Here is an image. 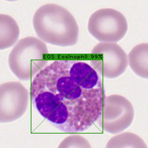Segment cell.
Masks as SVG:
<instances>
[{
	"label": "cell",
	"instance_id": "cell-1",
	"mask_svg": "<svg viewBox=\"0 0 148 148\" xmlns=\"http://www.w3.org/2000/svg\"><path fill=\"white\" fill-rule=\"evenodd\" d=\"M33 25L38 38L44 43L69 47L78 41L79 28L76 19L60 5L47 3L41 6L34 14Z\"/></svg>",
	"mask_w": 148,
	"mask_h": 148
},
{
	"label": "cell",
	"instance_id": "cell-2",
	"mask_svg": "<svg viewBox=\"0 0 148 148\" xmlns=\"http://www.w3.org/2000/svg\"><path fill=\"white\" fill-rule=\"evenodd\" d=\"M36 76L73 102L92 124L99 118L105 100L82 88L69 73L64 60L55 61L40 71Z\"/></svg>",
	"mask_w": 148,
	"mask_h": 148
},
{
	"label": "cell",
	"instance_id": "cell-3",
	"mask_svg": "<svg viewBox=\"0 0 148 148\" xmlns=\"http://www.w3.org/2000/svg\"><path fill=\"white\" fill-rule=\"evenodd\" d=\"M49 53L45 43L36 37L20 40L9 54V67L20 80H28L46 67Z\"/></svg>",
	"mask_w": 148,
	"mask_h": 148
},
{
	"label": "cell",
	"instance_id": "cell-4",
	"mask_svg": "<svg viewBox=\"0 0 148 148\" xmlns=\"http://www.w3.org/2000/svg\"><path fill=\"white\" fill-rule=\"evenodd\" d=\"M88 29L100 42L116 43L125 36L127 31L128 23L120 12L106 8L96 10L91 15Z\"/></svg>",
	"mask_w": 148,
	"mask_h": 148
},
{
	"label": "cell",
	"instance_id": "cell-5",
	"mask_svg": "<svg viewBox=\"0 0 148 148\" xmlns=\"http://www.w3.org/2000/svg\"><path fill=\"white\" fill-rule=\"evenodd\" d=\"M92 66L101 76L108 78L118 77L128 65L127 55L117 43L100 42L92 49Z\"/></svg>",
	"mask_w": 148,
	"mask_h": 148
},
{
	"label": "cell",
	"instance_id": "cell-6",
	"mask_svg": "<svg viewBox=\"0 0 148 148\" xmlns=\"http://www.w3.org/2000/svg\"><path fill=\"white\" fill-rule=\"evenodd\" d=\"M127 99L125 100L123 104ZM127 101L125 104H117V107L111 106L106 101L101 114L99 118V121L103 129L107 132L116 134L123 131L128 128L131 124L134 116V110L130 103Z\"/></svg>",
	"mask_w": 148,
	"mask_h": 148
},
{
	"label": "cell",
	"instance_id": "cell-7",
	"mask_svg": "<svg viewBox=\"0 0 148 148\" xmlns=\"http://www.w3.org/2000/svg\"><path fill=\"white\" fill-rule=\"evenodd\" d=\"M20 29L18 23L8 14H0V49L10 48L14 46L19 37Z\"/></svg>",
	"mask_w": 148,
	"mask_h": 148
},
{
	"label": "cell",
	"instance_id": "cell-8",
	"mask_svg": "<svg viewBox=\"0 0 148 148\" xmlns=\"http://www.w3.org/2000/svg\"><path fill=\"white\" fill-rule=\"evenodd\" d=\"M148 43L134 46L127 56L128 63L133 72L138 76L148 78Z\"/></svg>",
	"mask_w": 148,
	"mask_h": 148
}]
</instances>
